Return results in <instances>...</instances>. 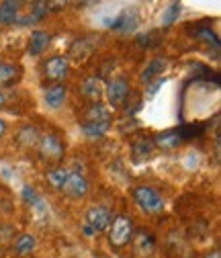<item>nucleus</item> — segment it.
I'll return each instance as SVG.
<instances>
[{
  "instance_id": "obj_7",
  "label": "nucleus",
  "mask_w": 221,
  "mask_h": 258,
  "mask_svg": "<svg viewBox=\"0 0 221 258\" xmlns=\"http://www.w3.org/2000/svg\"><path fill=\"white\" fill-rule=\"evenodd\" d=\"M61 188H64V192H66L68 197H72V199H82L86 192H88V182H86V178H84L80 172H70L66 184L61 186Z\"/></svg>"
},
{
  "instance_id": "obj_3",
  "label": "nucleus",
  "mask_w": 221,
  "mask_h": 258,
  "mask_svg": "<svg viewBox=\"0 0 221 258\" xmlns=\"http://www.w3.org/2000/svg\"><path fill=\"white\" fill-rule=\"evenodd\" d=\"M133 199L145 213H160L164 209V201L160 197V192L152 186H135Z\"/></svg>"
},
{
  "instance_id": "obj_8",
  "label": "nucleus",
  "mask_w": 221,
  "mask_h": 258,
  "mask_svg": "<svg viewBox=\"0 0 221 258\" xmlns=\"http://www.w3.org/2000/svg\"><path fill=\"white\" fill-rule=\"evenodd\" d=\"M137 27V13L135 11H123L113 23H111V29L115 31H123V33H129Z\"/></svg>"
},
{
  "instance_id": "obj_29",
  "label": "nucleus",
  "mask_w": 221,
  "mask_h": 258,
  "mask_svg": "<svg viewBox=\"0 0 221 258\" xmlns=\"http://www.w3.org/2000/svg\"><path fill=\"white\" fill-rule=\"evenodd\" d=\"M205 258H221V256H219V252H211V254H207Z\"/></svg>"
},
{
  "instance_id": "obj_30",
  "label": "nucleus",
  "mask_w": 221,
  "mask_h": 258,
  "mask_svg": "<svg viewBox=\"0 0 221 258\" xmlns=\"http://www.w3.org/2000/svg\"><path fill=\"white\" fill-rule=\"evenodd\" d=\"M3 105H5V92H0V109H3Z\"/></svg>"
},
{
  "instance_id": "obj_14",
  "label": "nucleus",
  "mask_w": 221,
  "mask_h": 258,
  "mask_svg": "<svg viewBox=\"0 0 221 258\" xmlns=\"http://www.w3.org/2000/svg\"><path fill=\"white\" fill-rule=\"evenodd\" d=\"M86 123H109L111 115H109V109H105V105L101 103H92L88 109H86Z\"/></svg>"
},
{
  "instance_id": "obj_15",
  "label": "nucleus",
  "mask_w": 221,
  "mask_h": 258,
  "mask_svg": "<svg viewBox=\"0 0 221 258\" xmlns=\"http://www.w3.org/2000/svg\"><path fill=\"white\" fill-rule=\"evenodd\" d=\"M182 144V138L178 134V129H170V132H164L156 138V146L162 150H174Z\"/></svg>"
},
{
  "instance_id": "obj_26",
  "label": "nucleus",
  "mask_w": 221,
  "mask_h": 258,
  "mask_svg": "<svg viewBox=\"0 0 221 258\" xmlns=\"http://www.w3.org/2000/svg\"><path fill=\"white\" fill-rule=\"evenodd\" d=\"M23 197H25L27 201H31V203H35V201H37V195H35V190L31 188V186H25V188H23Z\"/></svg>"
},
{
  "instance_id": "obj_12",
  "label": "nucleus",
  "mask_w": 221,
  "mask_h": 258,
  "mask_svg": "<svg viewBox=\"0 0 221 258\" xmlns=\"http://www.w3.org/2000/svg\"><path fill=\"white\" fill-rule=\"evenodd\" d=\"M49 41H51L49 33H45V31H33V33H31V41H29V53L39 55L49 45Z\"/></svg>"
},
{
  "instance_id": "obj_22",
  "label": "nucleus",
  "mask_w": 221,
  "mask_h": 258,
  "mask_svg": "<svg viewBox=\"0 0 221 258\" xmlns=\"http://www.w3.org/2000/svg\"><path fill=\"white\" fill-rule=\"evenodd\" d=\"M152 142L150 140H137V142H133V158L135 160H143V158H148L150 154H152Z\"/></svg>"
},
{
  "instance_id": "obj_19",
  "label": "nucleus",
  "mask_w": 221,
  "mask_h": 258,
  "mask_svg": "<svg viewBox=\"0 0 221 258\" xmlns=\"http://www.w3.org/2000/svg\"><path fill=\"white\" fill-rule=\"evenodd\" d=\"M35 248V238L31 234H21L17 240H15V252L19 256H25V254H31V250Z\"/></svg>"
},
{
  "instance_id": "obj_5",
  "label": "nucleus",
  "mask_w": 221,
  "mask_h": 258,
  "mask_svg": "<svg viewBox=\"0 0 221 258\" xmlns=\"http://www.w3.org/2000/svg\"><path fill=\"white\" fill-rule=\"evenodd\" d=\"M68 70H70V61L66 55H53L45 61L43 66V72H45V78L51 80L53 84H59L68 76Z\"/></svg>"
},
{
  "instance_id": "obj_25",
  "label": "nucleus",
  "mask_w": 221,
  "mask_h": 258,
  "mask_svg": "<svg viewBox=\"0 0 221 258\" xmlns=\"http://www.w3.org/2000/svg\"><path fill=\"white\" fill-rule=\"evenodd\" d=\"M137 43H139V47H156L158 43H162V41H160V33L139 35V37H137Z\"/></svg>"
},
{
  "instance_id": "obj_10",
  "label": "nucleus",
  "mask_w": 221,
  "mask_h": 258,
  "mask_svg": "<svg viewBox=\"0 0 221 258\" xmlns=\"http://www.w3.org/2000/svg\"><path fill=\"white\" fill-rule=\"evenodd\" d=\"M19 9L21 3H13V0L0 3V25H15L19 19Z\"/></svg>"
},
{
  "instance_id": "obj_23",
  "label": "nucleus",
  "mask_w": 221,
  "mask_h": 258,
  "mask_svg": "<svg viewBox=\"0 0 221 258\" xmlns=\"http://www.w3.org/2000/svg\"><path fill=\"white\" fill-rule=\"evenodd\" d=\"M195 35H197L199 39H205L207 43H211V45L215 47V51L219 49V37L213 33V29H211V27H199V29L195 31Z\"/></svg>"
},
{
  "instance_id": "obj_16",
  "label": "nucleus",
  "mask_w": 221,
  "mask_h": 258,
  "mask_svg": "<svg viewBox=\"0 0 221 258\" xmlns=\"http://www.w3.org/2000/svg\"><path fill=\"white\" fill-rule=\"evenodd\" d=\"M33 11H31V15H27V17H23V19H17V25H21V27H27V25H33V23H37V21H41L45 15H47V3H33V7H31Z\"/></svg>"
},
{
  "instance_id": "obj_1",
  "label": "nucleus",
  "mask_w": 221,
  "mask_h": 258,
  "mask_svg": "<svg viewBox=\"0 0 221 258\" xmlns=\"http://www.w3.org/2000/svg\"><path fill=\"white\" fill-rule=\"evenodd\" d=\"M111 230H109V242L113 248H123L125 244H129L133 236V221L127 215H117L111 219Z\"/></svg>"
},
{
  "instance_id": "obj_4",
  "label": "nucleus",
  "mask_w": 221,
  "mask_h": 258,
  "mask_svg": "<svg viewBox=\"0 0 221 258\" xmlns=\"http://www.w3.org/2000/svg\"><path fill=\"white\" fill-rule=\"evenodd\" d=\"M111 219H113V213L109 207L105 205H94L86 211V225L97 234V232H105L109 225H111Z\"/></svg>"
},
{
  "instance_id": "obj_9",
  "label": "nucleus",
  "mask_w": 221,
  "mask_h": 258,
  "mask_svg": "<svg viewBox=\"0 0 221 258\" xmlns=\"http://www.w3.org/2000/svg\"><path fill=\"white\" fill-rule=\"evenodd\" d=\"M66 86L64 84H51L47 90H45V103L51 107V109H59L66 101Z\"/></svg>"
},
{
  "instance_id": "obj_17",
  "label": "nucleus",
  "mask_w": 221,
  "mask_h": 258,
  "mask_svg": "<svg viewBox=\"0 0 221 258\" xmlns=\"http://www.w3.org/2000/svg\"><path fill=\"white\" fill-rule=\"evenodd\" d=\"M19 74H21L19 66H13V63H7V61H0V86H11L13 82L19 80Z\"/></svg>"
},
{
  "instance_id": "obj_28",
  "label": "nucleus",
  "mask_w": 221,
  "mask_h": 258,
  "mask_svg": "<svg viewBox=\"0 0 221 258\" xmlns=\"http://www.w3.org/2000/svg\"><path fill=\"white\" fill-rule=\"evenodd\" d=\"M5 129H7V125H5V121H3V119H0V138L5 136Z\"/></svg>"
},
{
  "instance_id": "obj_6",
  "label": "nucleus",
  "mask_w": 221,
  "mask_h": 258,
  "mask_svg": "<svg viewBox=\"0 0 221 258\" xmlns=\"http://www.w3.org/2000/svg\"><path fill=\"white\" fill-rule=\"evenodd\" d=\"M127 96H129V84L127 80H123V78H117L113 82H109L107 86V99L113 107H121L125 101H127Z\"/></svg>"
},
{
  "instance_id": "obj_20",
  "label": "nucleus",
  "mask_w": 221,
  "mask_h": 258,
  "mask_svg": "<svg viewBox=\"0 0 221 258\" xmlns=\"http://www.w3.org/2000/svg\"><path fill=\"white\" fill-rule=\"evenodd\" d=\"M82 132L88 138H101V136H105L109 132V123H84Z\"/></svg>"
},
{
  "instance_id": "obj_18",
  "label": "nucleus",
  "mask_w": 221,
  "mask_h": 258,
  "mask_svg": "<svg viewBox=\"0 0 221 258\" xmlns=\"http://www.w3.org/2000/svg\"><path fill=\"white\" fill-rule=\"evenodd\" d=\"M45 176H47L49 184L59 190L61 186L66 184V180H68V176H70V170H68V168H61V166H53V168H49V170L45 172Z\"/></svg>"
},
{
  "instance_id": "obj_11",
  "label": "nucleus",
  "mask_w": 221,
  "mask_h": 258,
  "mask_svg": "<svg viewBox=\"0 0 221 258\" xmlns=\"http://www.w3.org/2000/svg\"><path fill=\"white\" fill-rule=\"evenodd\" d=\"M164 68H166V59L164 57H154L148 66H145V70L141 72V80L145 82V84H150L154 78H158L160 76L162 78V72H164Z\"/></svg>"
},
{
  "instance_id": "obj_13",
  "label": "nucleus",
  "mask_w": 221,
  "mask_h": 258,
  "mask_svg": "<svg viewBox=\"0 0 221 258\" xmlns=\"http://www.w3.org/2000/svg\"><path fill=\"white\" fill-rule=\"evenodd\" d=\"M80 92L86 96V99H90V101H97L99 96L103 94V82H101V78H97V76H90V78H86V80L82 82Z\"/></svg>"
},
{
  "instance_id": "obj_27",
  "label": "nucleus",
  "mask_w": 221,
  "mask_h": 258,
  "mask_svg": "<svg viewBox=\"0 0 221 258\" xmlns=\"http://www.w3.org/2000/svg\"><path fill=\"white\" fill-rule=\"evenodd\" d=\"M164 82H166V78H158L156 82H152V84L148 86V94H150V96H154V94H156V90L160 88V86H162Z\"/></svg>"
},
{
  "instance_id": "obj_2",
  "label": "nucleus",
  "mask_w": 221,
  "mask_h": 258,
  "mask_svg": "<svg viewBox=\"0 0 221 258\" xmlns=\"http://www.w3.org/2000/svg\"><path fill=\"white\" fill-rule=\"evenodd\" d=\"M39 158L49 164H59L64 158V142L55 134H47L39 140Z\"/></svg>"
},
{
  "instance_id": "obj_21",
  "label": "nucleus",
  "mask_w": 221,
  "mask_h": 258,
  "mask_svg": "<svg viewBox=\"0 0 221 258\" xmlns=\"http://www.w3.org/2000/svg\"><path fill=\"white\" fill-rule=\"evenodd\" d=\"M19 142L25 144V146H35V144L39 142L37 129H35V127H31V125L23 127V129H21V134H19Z\"/></svg>"
},
{
  "instance_id": "obj_24",
  "label": "nucleus",
  "mask_w": 221,
  "mask_h": 258,
  "mask_svg": "<svg viewBox=\"0 0 221 258\" xmlns=\"http://www.w3.org/2000/svg\"><path fill=\"white\" fill-rule=\"evenodd\" d=\"M180 11H182V7L178 5V3H172L168 9H166V13L162 15V25L164 27H168V25H172L178 17H180Z\"/></svg>"
}]
</instances>
